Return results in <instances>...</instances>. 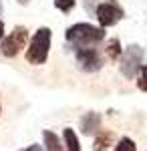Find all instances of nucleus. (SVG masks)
I'll return each instance as SVG.
<instances>
[{"label": "nucleus", "instance_id": "nucleus-8", "mask_svg": "<svg viewBox=\"0 0 147 151\" xmlns=\"http://www.w3.org/2000/svg\"><path fill=\"white\" fill-rule=\"evenodd\" d=\"M115 141L113 131L105 129V131H99L97 137H95V143H93V151H107Z\"/></svg>", "mask_w": 147, "mask_h": 151}, {"label": "nucleus", "instance_id": "nucleus-17", "mask_svg": "<svg viewBox=\"0 0 147 151\" xmlns=\"http://www.w3.org/2000/svg\"><path fill=\"white\" fill-rule=\"evenodd\" d=\"M2 38H4V22L0 20V40H2Z\"/></svg>", "mask_w": 147, "mask_h": 151}, {"label": "nucleus", "instance_id": "nucleus-3", "mask_svg": "<svg viewBox=\"0 0 147 151\" xmlns=\"http://www.w3.org/2000/svg\"><path fill=\"white\" fill-rule=\"evenodd\" d=\"M143 57H145V50L139 45H129L123 50V55L119 58V70L125 79H133L139 75V70L143 67Z\"/></svg>", "mask_w": 147, "mask_h": 151}, {"label": "nucleus", "instance_id": "nucleus-4", "mask_svg": "<svg viewBox=\"0 0 147 151\" xmlns=\"http://www.w3.org/2000/svg\"><path fill=\"white\" fill-rule=\"evenodd\" d=\"M26 40H28V28L26 26H14L12 32L2 38L0 42V52L2 57L6 58H14L24 47H26Z\"/></svg>", "mask_w": 147, "mask_h": 151}, {"label": "nucleus", "instance_id": "nucleus-2", "mask_svg": "<svg viewBox=\"0 0 147 151\" xmlns=\"http://www.w3.org/2000/svg\"><path fill=\"white\" fill-rule=\"evenodd\" d=\"M50 40H53V30L48 26H40L30 38V45L26 48V60L30 65H45L50 50Z\"/></svg>", "mask_w": 147, "mask_h": 151}, {"label": "nucleus", "instance_id": "nucleus-5", "mask_svg": "<svg viewBox=\"0 0 147 151\" xmlns=\"http://www.w3.org/2000/svg\"><path fill=\"white\" fill-rule=\"evenodd\" d=\"M75 60H77V67L83 73H97L103 67V58L95 47L75 48Z\"/></svg>", "mask_w": 147, "mask_h": 151}, {"label": "nucleus", "instance_id": "nucleus-13", "mask_svg": "<svg viewBox=\"0 0 147 151\" xmlns=\"http://www.w3.org/2000/svg\"><path fill=\"white\" fill-rule=\"evenodd\" d=\"M75 4H77V0H55V6L63 14H68V12L75 8Z\"/></svg>", "mask_w": 147, "mask_h": 151}, {"label": "nucleus", "instance_id": "nucleus-10", "mask_svg": "<svg viewBox=\"0 0 147 151\" xmlns=\"http://www.w3.org/2000/svg\"><path fill=\"white\" fill-rule=\"evenodd\" d=\"M63 143H65L67 151H81V143H79V137H77L75 129L67 127L63 131Z\"/></svg>", "mask_w": 147, "mask_h": 151}, {"label": "nucleus", "instance_id": "nucleus-1", "mask_svg": "<svg viewBox=\"0 0 147 151\" xmlns=\"http://www.w3.org/2000/svg\"><path fill=\"white\" fill-rule=\"evenodd\" d=\"M103 38H105V28L89 22H77L73 26H68L67 32H65V40H67L71 50L85 47H97Z\"/></svg>", "mask_w": 147, "mask_h": 151}, {"label": "nucleus", "instance_id": "nucleus-16", "mask_svg": "<svg viewBox=\"0 0 147 151\" xmlns=\"http://www.w3.org/2000/svg\"><path fill=\"white\" fill-rule=\"evenodd\" d=\"M93 4H95V0H85V6H87V10H91V12H95Z\"/></svg>", "mask_w": 147, "mask_h": 151}, {"label": "nucleus", "instance_id": "nucleus-15", "mask_svg": "<svg viewBox=\"0 0 147 151\" xmlns=\"http://www.w3.org/2000/svg\"><path fill=\"white\" fill-rule=\"evenodd\" d=\"M24 151H46V149L43 147V145H38V143H34V145H28V147H26Z\"/></svg>", "mask_w": 147, "mask_h": 151}, {"label": "nucleus", "instance_id": "nucleus-12", "mask_svg": "<svg viewBox=\"0 0 147 151\" xmlns=\"http://www.w3.org/2000/svg\"><path fill=\"white\" fill-rule=\"evenodd\" d=\"M113 151H137V145L131 137H121V139L115 143Z\"/></svg>", "mask_w": 147, "mask_h": 151}, {"label": "nucleus", "instance_id": "nucleus-6", "mask_svg": "<svg viewBox=\"0 0 147 151\" xmlns=\"http://www.w3.org/2000/svg\"><path fill=\"white\" fill-rule=\"evenodd\" d=\"M95 16H97V20H99V26L109 28V26H115L117 22L123 20L125 12H123V8H121L119 4H115V2H101V4H97V8H95Z\"/></svg>", "mask_w": 147, "mask_h": 151}, {"label": "nucleus", "instance_id": "nucleus-9", "mask_svg": "<svg viewBox=\"0 0 147 151\" xmlns=\"http://www.w3.org/2000/svg\"><path fill=\"white\" fill-rule=\"evenodd\" d=\"M43 141H45V149L46 151H67L65 149V143L58 139V135L55 131H43Z\"/></svg>", "mask_w": 147, "mask_h": 151}, {"label": "nucleus", "instance_id": "nucleus-11", "mask_svg": "<svg viewBox=\"0 0 147 151\" xmlns=\"http://www.w3.org/2000/svg\"><path fill=\"white\" fill-rule=\"evenodd\" d=\"M107 57L109 60H117V58H121L123 55V48H121V42H119V38H111L109 42H107Z\"/></svg>", "mask_w": 147, "mask_h": 151}, {"label": "nucleus", "instance_id": "nucleus-14", "mask_svg": "<svg viewBox=\"0 0 147 151\" xmlns=\"http://www.w3.org/2000/svg\"><path fill=\"white\" fill-rule=\"evenodd\" d=\"M137 87H139V91L147 93V65H143L137 75Z\"/></svg>", "mask_w": 147, "mask_h": 151}, {"label": "nucleus", "instance_id": "nucleus-7", "mask_svg": "<svg viewBox=\"0 0 147 151\" xmlns=\"http://www.w3.org/2000/svg\"><path fill=\"white\" fill-rule=\"evenodd\" d=\"M101 131V115L89 111L81 117V133L83 135H97Z\"/></svg>", "mask_w": 147, "mask_h": 151}, {"label": "nucleus", "instance_id": "nucleus-19", "mask_svg": "<svg viewBox=\"0 0 147 151\" xmlns=\"http://www.w3.org/2000/svg\"><path fill=\"white\" fill-rule=\"evenodd\" d=\"M0 113H2V107H0Z\"/></svg>", "mask_w": 147, "mask_h": 151}, {"label": "nucleus", "instance_id": "nucleus-18", "mask_svg": "<svg viewBox=\"0 0 147 151\" xmlns=\"http://www.w3.org/2000/svg\"><path fill=\"white\" fill-rule=\"evenodd\" d=\"M0 14H2V0H0Z\"/></svg>", "mask_w": 147, "mask_h": 151}]
</instances>
